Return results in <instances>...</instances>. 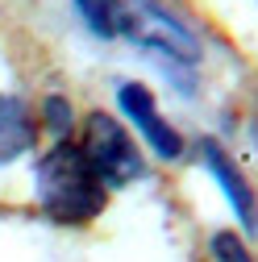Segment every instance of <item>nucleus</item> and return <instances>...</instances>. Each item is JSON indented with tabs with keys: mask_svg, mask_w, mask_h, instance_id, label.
I'll list each match as a JSON object with an SVG mask.
<instances>
[{
	"mask_svg": "<svg viewBox=\"0 0 258 262\" xmlns=\"http://www.w3.org/2000/svg\"><path fill=\"white\" fill-rule=\"evenodd\" d=\"M79 150L88 154V162L96 167L100 175L113 187H129L134 179L146 175V158L138 150V138L113 117V113H88L83 117V129H79Z\"/></svg>",
	"mask_w": 258,
	"mask_h": 262,
	"instance_id": "2",
	"label": "nucleus"
},
{
	"mask_svg": "<svg viewBox=\"0 0 258 262\" xmlns=\"http://www.w3.org/2000/svg\"><path fill=\"white\" fill-rule=\"evenodd\" d=\"M208 254H212V262H258L254 250L246 246V237L233 233V229H217L208 237Z\"/></svg>",
	"mask_w": 258,
	"mask_h": 262,
	"instance_id": "9",
	"label": "nucleus"
},
{
	"mask_svg": "<svg viewBox=\"0 0 258 262\" xmlns=\"http://www.w3.org/2000/svg\"><path fill=\"white\" fill-rule=\"evenodd\" d=\"M38 125L46 134H54V142H62V138L75 134V108L62 100V96H46L38 104Z\"/></svg>",
	"mask_w": 258,
	"mask_h": 262,
	"instance_id": "8",
	"label": "nucleus"
},
{
	"mask_svg": "<svg viewBox=\"0 0 258 262\" xmlns=\"http://www.w3.org/2000/svg\"><path fill=\"white\" fill-rule=\"evenodd\" d=\"M38 134H42L38 113L29 108L21 96L0 92V167H9L21 154H29L38 146Z\"/></svg>",
	"mask_w": 258,
	"mask_h": 262,
	"instance_id": "6",
	"label": "nucleus"
},
{
	"mask_svg": "<svg viewBox=\"0 0 258 262\" xmlns=\"http://www.w3.org/2000/svg\"><path fill=\"white\" fill-rule=\"evenodd\" d=\"M34 204L62 229H83L109 208V183L96 175L79 142L62 138L34 162Z\"/></svg>",
	"mask_w": 258,
	"mask_h": 262,
	"instance_id": "1",
	"label": "nucleus"
},
{
	"mask_svg": "<svg viewBox=\"0 0 258 262\" xmlns=\"http://www.w3.org/2000/svg\"><path fill=\"white\" fill-rule=\"evenodd\" d=\"M117 104H121V113L129 117V125L146 138V146L163 158V162H179V158H183L187 146H183V138H179V129L158 113L154 92H150L146 83H138V79L121 83V88H117Z\"/></svg>",
	"mask_w": 258,
	"mask_h": 262,
	"instance_id": "4",
	"label": "nucleus"
},
{
	"mask_svg": "<svg viewBox=\"0 0 258 262\" xmlns=\"http://www.w3.org/2000/svg\"><path fill=\"white\" fill-rule=\"evenodd\" d=\"M75 9L96 38H121L125 34V0H75Z\"/></svg>",
	"mask_w": 258,
	"mask_h": 262,
	"instance_id": "7",
	"label": "nucleus"
},
{
	"mask_svg": "<svg viewBox=\"0 0 258 262\" xmlns=\"http://www.w3.org/2000/svg\"><path fill=\"white\" fill-rule=\"evenodd\" d=\"M125 38H134L138 46L163 54L167 62H179V67L200 62L196 34L158 0H125Z\"/></svg>",
	"mask_w": 258,
	"mask_h": 262,
	"instance_id": "3",
	"label": "nucleus"
},
{
	"mask_svg": "<svg viewBox=\"0 0 258 262\" xmlns=\"http://www.w3.org/2000/svg\"><path fill=\"white\" fill-rule=\"evenodd\" d=\"M196 154H200V167L221 183V191H225V200H229L238 225L246 229L250 237H258V195H254L250 179L238 171V162L229 158V150H225L217 138H204V142L196 146Z\"/></svg>",
	"mask_w": 258,
	"mask_h": 262,
	"instance_id": "5",
	"label": "nucleus"
}]
</instances>
